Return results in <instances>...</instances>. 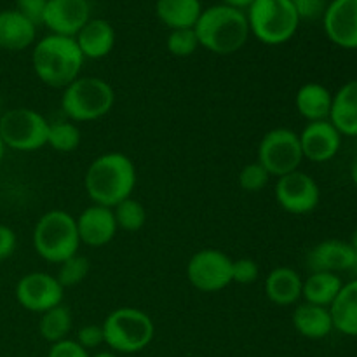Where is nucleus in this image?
I'll return each instance as SVG.
<instances>
[{
  "label": "nucleus",
  "mask_w": 357,
  "mask_h": 357,
  "mask_svg": "<svg viewBox=\"0 0 357 357\" xmlns=\"http://www.w3.org/2000/svg\"><path fill=\"white\" fill-rule=\"evenodd\" d=\"M87 197L93 204L112 208L131 197L136 187V166L122 152H108L89 164L84 176Z\"/></svg>",
  "instance_id": "obj_1"
},
{
  "label": "nucleus",
  "mask_w": 357,
  "mask_h": 357,
  "mask_svg": "<svg viewBox=\"0 0 357 357\" xmlns=\"http://www.w3.org/2000/svg\"><path fill=\"white\" fill-rule=\"evenodd\" d=\"M84 56L73 37L47 35L35 44L31 52V65L35 75L45 86L65 89L80 77Z\"/></svg>",
  "instance_id": "obj_2"
},
{
  "label": "nucleus",
  "mask_w": 357,
  "mask_h": 357,
  "mask_svg": "<svg viewBox=\"0 0 357 357\" xmlns=\"http://www.w3.org/2000/svg\"><path fill=\"white\" fill-rule=\"evenodd\" d=\"M194 30L199 45L220 56L234 54L243 49L251 35L246 13L225 3L202 9Z\"/></svg>",
  "instance_id": "obj_3"
},
{
  "label": "nucleus",
  "mask_w": 357,
  "mask_h": 357,
  "mask_svg": "<svg viewBox=\"0 0 357 357\" xmlns=\"http://www.w3.org/2000/svg\"><path fill=\"white\" fill-rule=\"evenodd\" d=\"M31 241L42 260L58 265L79 253L80 248L75 218L63 209L44 213L35 223Z\"/></svg>",
  "instance_id": "obj_4"
},
{
  "label": "nucleus",
  "mask_w": 357,
  "mask_h": 357,
  "mask_svg": "<svg viewBox=\"0 0 357 357\" xmlns=\"http://www.w3.org/2000/svg\"><path fill=\"white\" fill-rule=\"evenodd\" d=\"M115 91L100 77H79L63 89L61 110L72 122H93L110 114Z\"/></svg>",
  "instance_id": "obj_5"
},
{
  "label": "nucleus",
  "mask_w": 357,
  "mask_h": 357,
  "mask_svg": "<svg viewBox=\"0 0 357 357\" xmlns=\"http://www.w3.org/2000/svg\"><path fill=\"white\" fill-rule=\"evenodd\" d=\"M105 345L117 354H136L149 347L155 335L152 317L135 307H121L101 324Z\"/></svg>",
  "instance_id": "obj_6"
},
{
  "label": "nucleus",
  "mask_w": 357,
  "mask_h": 357,
  "mask_svg": "<svg viewBox=\"0 0 357 357\" xmlns=\"http://www.w3.org/2000/svg\"><path fill=\"white\" fill-rule=\"evenodd\" d=\"M246 17L250 33L267 45H281L291 40L302 21L291 0H255Z\"/></svg>",
  "instance_id": "obj_7"
},
{
  "label": "nucleus",
  "mask_w": 357,
  "mask_h": 357,
  "mask_svg": "<svg viewBox=\"0 0 357 357\" xmlns=\"http://www.w3.org/2000/svg\"><path fill=\"white\" fill-rule=\"evenodd\" d=\"M51 122L31 108H13L0 115V138L16 152H35L47 145Z\"/></svg>",
  "instance_id": "obj_8"
},
{
  "label": "nucleus",
  "mask_w": 357,
  "mask_h": 357,
  "mask_svg": "<svg viewBox=\"0 0 357 357\" xmlns=\"http://www.w3.org/2000/svg\"><path fill=\"white\" fill-rule=\"evenodd\" d=\"M258 162L275 178L298 171L303 162L300 136L288 128L271 129L258 145Z\"/></svg>",
  "instance_id": "obj_9"
},
{
  "label": "nucleus",
  "mask_w": 357,
  "mask_h": 357,
  "mask_svg": "<svg viewBox=\"0 0 357 357\" xmlns=\"http://www.w3.org/2000/svg\"><path fill=\"white\" fill-rule=\"evenodd\" d=\"M232 258L223 251L206 248L188 260L187 279L199 291H222L232 282Z\"/></svg>",
  "instance_id": "obj_10"
},
{
  "label": "nucleus",
  "mask_w": 357,
  "mask_h": 357,
  "mask_svg": "<svg viewBox=\"0 0 357 357\" xmlns=\"http://www.w3.org/2000/svg\"><path fill=\"white\" fill-rule=\"evenodd\" d=\"M275 201L289 215H309L319 206L321 188L310 174L293 171L278 178Z\"/></svg>",
  "instance_id": "obj_11"
},
{
  "label": "nucleus",
  "mask_w": 357,
  "mask_h": 357,
  "mask_svg": "<svg viewBox=\"0 0 357 357\" xmlns=\"http://www.w3.org/2000/svg\"><path fill=\"white\" fill-rule=\"evenodd\" d=\"M65 288L59 284L56 275L47 272H30L23 275L16 284V300L24 310L44 314L61 305Z\"/></svg>",
  "instance_id": "obj_12"
},
{
  "label": "nucleus",
  "mask_w": 357,
  "mask_h": 357,
  "mask_svg": "<svg viewBox=\"0 0 357 357\" xmlns=\"http://www.w3.org/2000/svg\"><path fill=\"white\" fill-rule=\"evenodd\" d=\"M91 20V6L87 0H47L42 24L51 33L73 37Z\"/></svg>",
  "instance_id": "obj_13"
},
{
  "label": "nucleus",
  "mask_w": 357,
  "mask_h": 357,
  "mask_svg": "<svg viewBox=\"0 0 357 357\" xmlns=\"http://www.w3.org/2000/svg\"><path fill=\"white\" fill-rule=\"evenodd\" d=\"M326 37L342 49H357V0H331L323 13Z\"/></svg>",
  "instance_id": "obj_14"
},
{
  "label": "nucleus",
  "mask_w": 357,
  "mask_h": 357,
  "mask_svg": "<svg viewBox=\"0 0 357 357\" xmlns=\"http://www.w3.org/2000/svg\"><path fill=\"white\" fill-rule=\"evenodd\" d=\"M298 136L303 159L310 162H328L340 152L342 135L330 121L307 122Z\"/></svg>",
  "instance_id": "obj_15"
},
{
  "label": "nucleus",
  "mask_w": 357,
  "mask_h": 357,
  "mask_svg": "<svg viewBox=\"0 0 357 357\" xmlns=\"http://www.w3.org/2000/svg\"><path fill=\"white\" fill-rule=\"evenodd\" d=\"M77 232H79L80 244L91 248H103L112 243L117 234V222H115L114 209L105 206L91 204L75 218Z\"/></svg>",
  "instance_id": "obj_16"
},
{
  "label": "nucleus",
  "mask_w": 357,
  "mask_h": 357,
  "mask_svg": "<svg viewBox=\"0 0 357 357\" xmlns=\"http://www.w3.org/2000/svg\"><path fill=\"white\" fill-rule=\"evenodd\" d=\"M307 265L312 272H338L352 271L357 267V258L351 244L345 241L328 239L316 244L307 255Z\"/></svg>",
  "instance_id": "obj_17"
},
{
  "label": "nucleus",
  "mask_w": 357,
  "mask_h": 357,
  "mask_svg": "<svg viewBox=\"0 0 357 357\" xmlns=\"http://www.w3.org/2000/svg\"><path fill=\"white\" fill-rule=\"evenodd\" d=\"M80 52L87 59H101L112 52L115 45V30L107 20L91 17L75 35Z\"/></svg>",
  "instance_id": "obj_18"
},
{
  "label": "nucleus",
  "mask_w": 357,
  "mask_h": 357,
  "mask_svg": "<svg viewBox=\"0 0 357 357\" xmlns=\"http://www.w3.org/2000/svg\"><path fill=\"white\" fill-rule=\"evenodd\" d=\"M303 279L295 268L275 267L265 279V295L274 305H295L302 298Z\"/></svg>",
  "instance_id": "obj_19"
},
{
  "label": "nucleus",
  "mask_w": 357,
  "mask_h": 357,
  "mask_svg": "<svg viewBox=\"0 0 357 357\" xmlns=\"http://www.w3.org/2000/svg\"><path fill=\"white\" fill-rule=\"evenodd\" d=\"M328 121L342 136L357 138V79L345 82L333 94Z\"/></svg>",
  "instance_id": "obj_20"
},
{
  "label": "nucleus",
  "mask_w": 357,
  "mask_h": 357,
  "mask_svg": "<svg viewBox=\"0 0 357 357\" xmlns=\"http://www.w3.org/2000/svg\"><path fill=\"white\" fill-rule=\"evenodd\" d=\"M37 37V26L30 20L13 10H0V47L6 51H23Z\"/></svg>",
  "instance_id": "obj_21"
},
{
  "label": "nucleus",
  "mask_w": 357,
  "mask_h": 357,
  "mask_svg": "<svg viewBox=\"0 0 357 357\" xmlns=\"http://www.w3.org/2000/svg\"><path fill=\"white\" fill-rule=\"evenodd\" d=\"M333 103V93L319 82H307L296 91L295 107L307 122L328 121Z\"/></svg>",
  "instance_id": "obj_22"
},
{
  "label": "nucleus",
  "mask_w": 357,
  "mask_h": 357,
  "mask_svg": "<svg viewBox=\"0 0 357 357\" xmlns=\"http://www.w3.org/2000/svg\"><path fill=\"white\" fill-rule=\"evenodd\" d=\"M293 328L309 340H323L330 337L333 328V319L328 307L312 305V303H300L293 310Z\"/></svg>",
  "instance_id": "obj_23"
},
{
  "label": "nucleus",
  "mask_w": 357,
  "mask_h": 357,
  "mask_svg": "<svg viewBox=\"0 0 357 357\" xmlns=\"http://www.w3.org/2000/svg\"><path fill=\"white\" fill-rule=\"evenodd\" d=\"M330 314L338 333L357 338V279L344 282L340 293L330 305Z\"/></svg>",
  "instance_id": "obj_24"
},
{
  "label": "nucleus",
  "mask_w": 357,
  "mask_h": 357,
  "mask_svg": "<svg viewBox=\"0 0 357 357\" xmlns=\"http://www.w3.org/2000/svg\"><path fill=\"white\" fill-rule=\"evenodd\" d=\"M202 13L201 0H157L155 14L169 30L194 28Z\"/></svg>",
  "instance_id": "obj_25"
},
{
  "label": "nucleus",
  "mask_w": 357,
  "mask_h": 357,
  "mask_svg": "<svg viewBox=\"0 0 357 357\" xmlns=\"http://www.w3.org/2000/svg\"><path fill=\"white\" fill-rule=\"evenodd\" d=\"M342 286H344V282L338 278V274H331V272H312L303 281L302 298L307 303L328 307L330 309V305L335 302L338 293H340Z\"/></svg>",
  "instance_id": "obj_26"
},
{
  "label": "nucleus",
  "mask_w": 357,
  "mask_h": 357,
  "mask_svg": "<svg viewBox=\"0 0 357 357\" xmlns=\"http://www.w3.org/2000/svg\"><path fill=\"white\" fill-rule=\"evenodd\" d=\"M73 317L72 312L66 305H58L47 312L40 314L38 319V333L49 344H58V342L66 340L68 333L72 331Z\"/></svg>",
  "instance_id": "obj_27"
},
{
  "label": "nucleus",
  "mask_w": 357,
  "mask_h": 357,
  "mask_svg": "<svg viewBox=\"0 0 357 357\" xmlns=\"http://www.w3.org/2000/svg\"><path fill=\"white\" fill-rule=\"evenodd\" d=\"M82 142L80 128L72 121L51 122L47 135V145L59 153H70L79 149Z\"/></svg>",
  "instance_id": "obj_28"
},
{
  "label": "nucleus",
  "mask_w": 357,
  "mask_h": 357,
  "mask_svg": "<svg viewBox=\"0 0 357 357\" xmlns=\"http://www.w3.org/2000/svg\"><path fill=\"white\" fill-rule=\"evenodd\" d=\"M115 222H117V229L126 230V232H138L145 227L146 223V209L136 199L129 197L122 201L114 208Z\"/></svg>",
  "instance_id": "obj_29"
},
{
  "label": "nucleus",
  "mask_w": 357,
  "mask_h": 357,
  "mask_svg": "<svg viewBox=\"0 0 357 357\" xmlns=\"http://www.w3.org/2000/svg\"><path fill=\"white\" fill-rule=\"evenodd\" d=\"M91 271L89 258L82 257V255H73L68 260H65L63 264H59V271L56 279L59 281V284L63 288H72V286L80 284L84 279L87 278Z\"/></svg>",
  "instance_id": "obj_30"
},
{
  "label": "nucleus",
  "mask_w": 357,
  "mask_h": 357,
  "mask_svg": "<svg viewBox=\"0 0 357 357\" xmlns=\"http://www.w3.org/2000/svg\"><path fill=\"white\" fill-rule=\"evenodd\" d=\"M166 47L176 58H188L201 45H199V38L194 28H181V30H171V33L167 35Z\"/></svg>",
  "instance_id": "obj_31"
},
{
  "label": "nucleus",
  "mask_w": 357,
  "mask_h": 357,
  "mask_svg": "<svg viewBox=\"0 0 357 357\" xmlns=\"http://www.w3.org/2000/svg\"><path fill=\"white\" fill-rule=\"evenodd\" d=\"M271 178L272 176L268 174V171L265 169L258 160H255V162L246 164V166L241 169L239 187L243 188L244 192H260L267 187Z\"/></svg>",
  "instance_id": "obj_32"
},
{
  "label": "nucleus",
  "mask_w": 357,
  "mask_h": 357,
  "mask_svg": "<svg viewBox=\"0 0 357 357\" xmlns=\"http://www.w3.org/2000/svg\"><path fill=\"white\" fill-rule=\"evenodd\" d=\"M260 267L251 258H239L232 264V282L237 284H253L258 281Z\"/></svg>",
  "instance_id": "obj_33"
},
{
  "label": "nucleus",
  "mask_w": 357,
  "mask_h": 357,
  "mask_svg": "<svg viewBox=\"0 0 357 357\" xmlns=\"http://www.w3.org/2000/svg\"><path fill=\"white\" fill-rule=\"evenodd\" d=\"M77 342L86 349L87 352L91 349H96L100 345L105 344V335H103V328L101 324H86L79 330L77 333Z\"/></svg>",
  "instance_id": "obj_34"
},
{
  "label": "nucleus",
  "mask_w": 357,
  "mask_h": 357,
  "mask_svg": "<svg viewBox=\"0 0 357 357\" xmlns=\"http://www.w3.org/2000/svg\"><path fill=\"white\" fill-rule=\"evenodd\" d=\"M47 0H16V10L30 20L35 26L42 24Z\"/></svg>",
  "instance_id": "obj_35"
},
{
  "label": "nucleus",
  "mask_w": 357,
  "mask_h": 357,
  "mask_svg": "<svg viewBox=\"0 0 357 357\" xmlns=\"http://www.w3.org/2000/svg\"><path fill=\"white\" fill-rule=\"evenodd\" d=\"M47 357H91V354L77 340L66 338L58 344H52Z\"/></svg>",
  "instance_id": "obj_36"
},
{
  "label": "nucleus",
  "mask_w": 357,
  "mask_h": 357,
  "mask_svg": "<svg viewBox=\"0 0 357 357\" xmlns=\"http://www.w3.org/2000/svg\"><path fill=\"white\" fill-rule=\"evenodd\" d=\"M291 3L295 6L300 20H316L323 16L328 6L326 0H291Z\"/></svg>",
  "instance_id": "obj_37"
},
{
  "label": "nucleus",
  "mask_w": 357,
  "mask_h": 357,
  "mask_svg": "<svg viewBox=\"0 0 357 357\" xmlns=\"http://www.w3.org/2000/svg\"><path fill=\"white\" fill-rule=\"evenodd\" d=\"M16 234L10 227L0 225V261L7 260L16 251Z\"/></svg>",
  "instance_id": "obj_38"
},
{
  "label": "nucleus",
  "mask_w": 357,
  "mask_h": 357,
  "mask_svg": "<svg viewBox=\"0 0 357 357\" xmlns=\"http://www.w3.org/2000/svg\"><path fill=\"white\" fill-rule=\"evenodd\" d=\"M253 2L255 0H222V3H225V6L234 7V9H239V10L250 9V6Z\"/></svg>",
  "instance_id": "obj_39"
},
{
  "label": "nucleus",
  "mask_w": 357,
  "mask_h": 357,
  "mask_svg": "<svg viewBox=\"0 0 357 357\" xmlns=\"http://www.w3.org/2000/svg\"><path fill=\"white\" fill-rule=\"evenodd\" d=\"M351 180H352V183H354L357 187V153H356L354 159H352V162H351Z\"/></svg>",
  "instance_id": "obj_40"
},
{
  "label": "nucleus",
  "mask_w": 357,
  "mask_h": 357,
  "mask_svg": "<svg viewBox=\"0 0 357 357\" xmlns=\"http://www.w3.org/2000/svg\"><path fill=\"white\" fill-rule=\"evenodd\" d=\"M349 244H351L352 251H354V255H356V258H357V229L354 230V232H352L351 241H349Z\"/></svg>",
  "instance_id": "obj_41"
},
{
  "label": "nucleus",
  "mask_w": 357,
  "mask_h": 357,
  "mask_svg": "<svg viewBox=\"0 0 357 357\" xmlns=\"http://www.w3.org/2000/svg\"><path fill=\"white\" fill-rule=\"evenodd\" d=\"M91 357H119V354L114 351H101V352H96V354Z\"/></svg>",
  "instance_id": "obj_42"
},
{
  "label": "nucleus",
  "mask_w": 357,
  "mask_h": 357,
  "mask_svg": "<svg viewBox=\"0 0 357 357\" xmlns=\"http://www.w3.org/2000/svg\"><path fill=\"white\" fill-rule=\"evenodd\" d=\"M3 153H6V145H3L2 138H0V162H2V159H3Z\"/></svg>",
  "instance_id": "obj_43"
},
{
  "label": "nucleus",
  "mask_w": 357,
  "mask_h": 357,
  "mask_svg": "<svg viewBox=\"0 0 357 357\" xmlns=\"http://www.w3.org/2000/svg\"><path fill=\"white\" fill-rule=\"evenodd\" d=\"M3 112H2V100H0V115H2Z\"/></svg>",
  "instance_id": "obj_44"
}]
</instances>
